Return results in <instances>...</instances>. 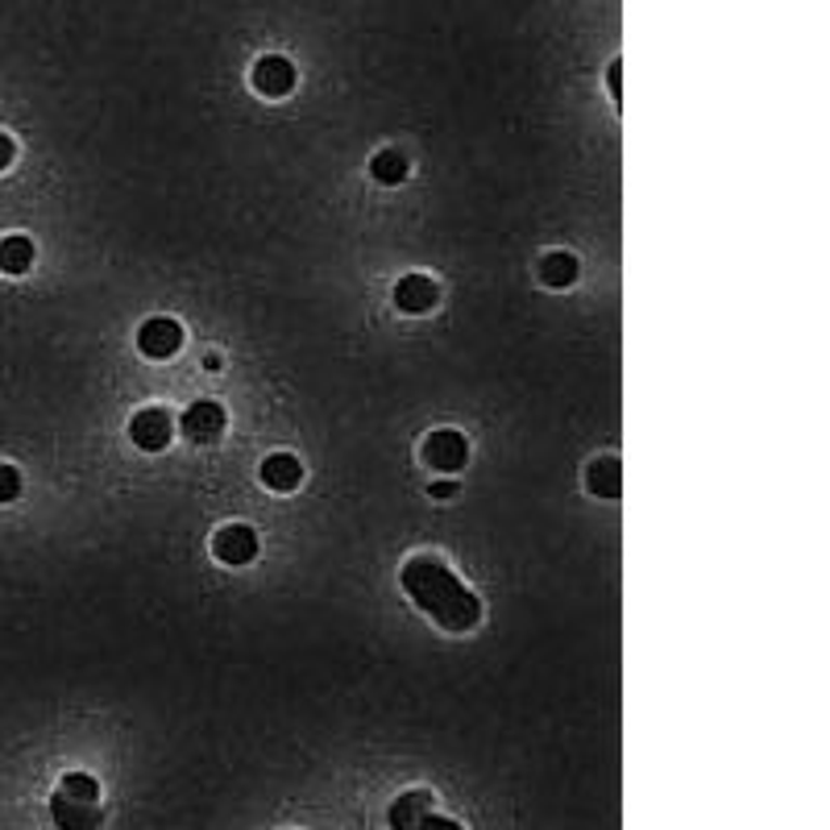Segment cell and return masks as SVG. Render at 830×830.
I'll return each instance as SVG.
<instances>
[{"label": "cell", "mask_w": 830, "mask_h": 830, "mask_svg": "<svg viewBox=\"0 0 830 830\" xmlns=\"http://www.w3.org/2000/svg\"><path fill=\"white\" fill-rule=\"evenodd\" d=\"M399 582H404L407 598H411L424 615H432L436 627H445V631H474L477 627L482 602H477V593L470 590L445 561L416 557V561L404 565Z\"/></svg>", "instance_id": "6da1fadb"}, {"label": "cell", "mask_w": 830, "mask_h": 830, "mask_svg": "<svg viewBox=\"0 0 830 830\" xmlns=\"http://www.w3.org/2000/svg\"><path fill=\"white\" fill-rule=\"evenodd\" d=\"M179 427H183V440H191V445H216L225 436V427H229V416L216 399H195L183 411Z\"/></svg>", "instance_id": "7a4b0ae2"}, {"label": "cell", "mask_w": 830, "mask_h": 830, "mask_svg": "<svg viewBox=\"0 0 830 830\" xmlns=\"http://www.w3.org/2000/svg\"><path fill=\"white\" fill-rule=\"evenodd\" d=\"M213 557L220 565H233V570L250 565L258 557V532L250 523H225L213 536Z\"/></svg>", "instance_id": "3957f363"}, {"label": "cell", "mask_w": 830, "mask_h": 830, "mask_svg": "<svg viewBox=\"0 0 830 830\" xmlns=\"http://www.w3.org/2000/svg\"><path fill=\"white\" fill-rule=\"evenodd\" d=\"M138 349L142 357L150 361H166V357H175L183 349V324L179 320H170V316H154V320H145L142 329H138Z\"/></svg>", "instance_id": "277c9868"}, {"label": "cell", "mask_w": 830, "mask_h": 830, "mask_svg": "<svg viewBox=\"0 0 830 830\" xmlns=\"http://www.w3.org/2000/svg\"><path fill=\"white\" fill-rule=\"evenodd\" d=\"M170 436H175V420H170V411L166 407H142L133 420H129V440L145 452H158L170 445Z\"/></svg>", "instance_id": "5b68a950"}, {"label": "cell", "mask_w": 830, "mask_h": 830, "mask_svg": "<svg viewBox=\"0 0 830 830\" xmlns=\"http://www.w3.org/2000/svg\"><path fill=\"white\" fill-rule=\"evenodd\" d=\"M424 461L432 465V470H440V474H457V470L470 461V445H465L461 432L436 427V432L424 440Z\"/></svg>", "instance_id": "8992f818"}, {"label": "cell", "mask_w": 830, "mask_h": 830, "mask_svg": "<svg viewBox=\"0 0 830 830\" xmlns=\"http://www.w3.org/2000/svg\"><path fill=\"white\" fill-rule=\"evenodd\" d=\"M50 818L59 830H95L100 827V802H84V797H67V793H54L50 797Z\"/></svg>", "instance_id": "52a82bcc"}, {"label": "cell", "mask_w": 830, "mask_h": 830, "mask_svg": "<svg viewBox=\"0 0 830 830\" xmlns=\"http://www.w3.org/2000/svg\"><path fill=\"white\" fill-rule=\"evenodd\" d=\"M254 88H258L261 95H270V100L291 95L295 92V67L286 63L283 54H266V59H258V67H254Z\"/></svg>", "instance_id": "ba28073f"}, {"label": "cell", "mask_w": 830, "mask_h": 830, "mask_svg": "<svg viewBox=\"0 0 830 830\" xmlns=\"http://www.w3.org/2000/svg\"><path fill=\"white\" fill-rule=\"evenodd\" d=\"M258 474L274 495H291V490H299V482H304V465H299V457H291V452H270V457L261 461Z\"/></svg>", "instance_id": "9c48e42d"}, {"label": "cell", "mask_w": 830, "mask_h": 830, "mask_svg": "<svg viewBox=\"0 0 830 830\" xmlns=\"http://www.w3.org/2000/svg\"><path fill=\"white\" fill-rule=\"evenodd\" d=\"M395 308L404 316H424L427 308H436V283L427 274H407L395 283Z\"/></svg>", "instance_id": "30bf717a"}, {"label": "cell", "mask_w": 830, "mask_h": 830, "mask_svg": "<svg viewBox=\"0 0 830 830\" xmlns=\"http://www.w3.org/2000/svg\"><path fill=\"white\" fill-rule=\"evenodd\" d=\"M432 814V797L427 793H404L395 806H391V830H420L424 818Z\"/></svg>", "instance_id": "8fae6325"}, {"label": "cell", "mask_w": 830, "mask_h": 830, "mask_svg": "<svg viewBox=\"0 0 830 830\" xmlns=\"http://www.w3.org/2000/svg\"><path fill=\"white\" fill-rule=\"evenodd\" d=\"M577 258H573L570 250H557V254H548L545 261H540V279H545L552 291H565V286L577 283Z\"/></svg>", "instance_id": "7c38bea8"}, {"label": "cell", "mask_w": 830, "mask_h": 830, "mask_svg": "<svg viewBox=\"0 0 830 830\" xmlns=\"http://www.w3.org/2000/svg\"><path fill=\"white\" fill-rule=\"evenodd\" d=\"M407 158L399 154V150H379L374 158H370V179L374 183H382V188H399L407 179Z\"/></svg>", "instance_id": "4fadbf2b"}, {"label": "cell", "mask_w": 830, "mask_h": 830, "mask_svg": "<svg viewBox=\"0 0 830 830\" xmlns=\"http://www.w3.org/2000/svg\"><path fill=\"white\" fill-rule=\"evenodd\" d=\"M34 266V241L13 233L0 241V274H25Z\"/></svg>", "instance_id": "5bb4252c"}, {"label": "cell", "mask_w": 830, "mask_h": 830, "mask_svg": "<svg viewBox=\"0 0 830 830\" xmlns=\"http://www.w3.org/2000/svg\"><path fill=\"white\" fill-rule=\"evenodd\" d=\"M618 461L615 457H598L590 461V470H586V486H590V495L598 498H618Z\"/></svg>", "instance_id": "9a60e30c"}, {"label": "cell", "mask_w": 830, "mask_h": 830, "mask_svg": "<svg viewBox=\"0 0 830 830\" xmlns=\"http://www.w3.org/2000/svg\"><path fill=\"white\" fill-rule=\"evenodd\" d=\"M59 793H67V797H84V802H100V784H95L88 772H67V777L59 781Z\"/></svg>", "instance_id": "2e32d148"}, {"label": "cell", "mask_w": 830, "mask_h": 830, "mask_svg": "<svg viewBox=\"0 0 830 830\" xmlns=\"http://www.w3.org/2000/svg\"><path fill=\"white\" fill-rule=\"evenodd\" d=\"M17 495H22V474H17V465H0V507L13 502Z\"/></svg>", "instance_id": "e0dca14e"}, {"label": "cell", "mask_w": 830, "mask_h": 830, "mask_svg": "<svg viewBox=\"0 0 830 830\" xmlns=\"http://www.w3.org/2000/svg\"><path fill=\"white\" fill-rule=\"evenodd\" d=\"M13 158H17V142H13L9 133H0V170H9Z\"/></svg>", "instance_id": "ac0fdd59"}, {"label": "cell", "mask_w": 830, "mask_h": 830, "mask_svg": "<svg viewBox=\"0 0 830 830\" xmlns=\"http://www.w3.org/2000/svg\"><path fill=\"white\" fill-rule=\"evenodd\" d=\"M420 830H461V822H452V818H440V814H427L424 827Z\"/></svg>", "instance_id": "d6986e66"}, {"label": "cell", "mask_w": 830, "mask_h": 830, "mask_svg": "<svg viewBox=\"0 0 830 830\" xmlns=\"http://www.w3.org/2000/svg\"><path fill=\"white\" fill-rule=\"evenodd\" d=\"M457 495V482H436L432 486V498H452Z\"/></svg>", "instance_id": "ffe728a7"}, {"label": "cell", "mask_w": 830, "mask_h": 830, "mask_svg": "<svg viewBox=\"0 0 830 830\" xmlns=\"http://www.w3.org/2000/svg\"><path fill=\"white\" fill-rule=\"evenodd\" d=\"M618 75H623V63H615L611 75H606V79H611V92H615V100H618Z\"/></svg>", "instance_id": "44dd1931"}]
</instances>
